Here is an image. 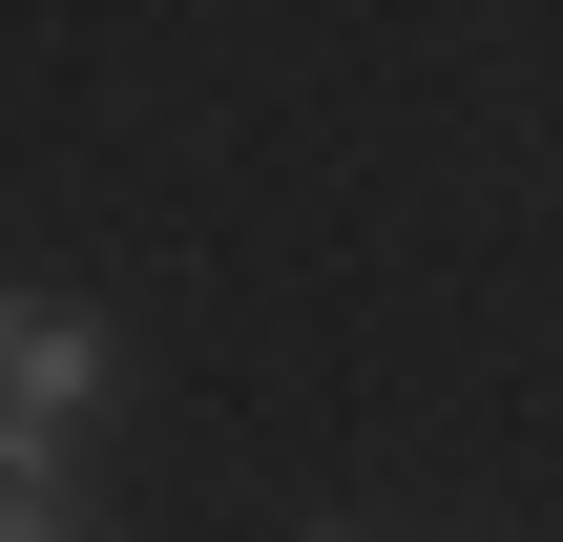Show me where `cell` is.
Returning <instances> with one entry per match:
<instances>
[{"mask_svg":"<svg viewBox=\"0 0 563 542\" xmlns=\"http://www.w3.org/2000/svg\"><path fill=\"white\" fill-rule=\"evenodd\" d=\"M0 542H63V501H42V480H0Z\"/></svg>","mask_w":563,"mask_h":542,"instance_id":"2","label":"cell"},{"mask_svg":"<svg viewBox=\"0 0 563 542\" xmlns=\"http://www.w3.org/2000/svg\"><path fill=\"white\" fill-rule=\"evenodd\" d=\"M84 376H104V334L63 292H0V480H42V439L84 418Z\"/></svg>","mask_w":563,"mask_h":542,"instance_id":"1","label":"cell"}]
</instances>
